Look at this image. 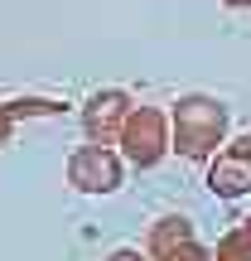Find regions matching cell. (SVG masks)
Segmentation results:
<instances>
[{
	"label": "cell",
	"instance_id": "cell-1",
	"mask_svg": "<svg viewBox=\"0 0 251 261\" xmlns=\"http://www.w3.org/2000/svg\"><path fill=\"white\" fill-rule=\"evenodd\" d=\"M222 107L208 102V97H188V102H179L174 112V130H179V145H184V155H203V150L217 145V136H222Z\"/></svg>",
	"mask_w": 251,
	"mask_h": 261
},
{
	"label": "cell",
	"instance_id": "cell-2",
	"mask_svg": "<svg viewBox=\"0 0 251 261\" xmlns=\"http://www.w3.org/2000/svg\"><path fill=\"white\" fill-rule=\"evenodd\" d=\"M121 140H126V155L135 160V165H155V160L164 155V116L150 112V107L130 112L126 126H121Z\"/></svg>",
	"mask_w": 251,
	"mask_h": 261
},
{
	"label": "cell",
	"instance_id": "cell-3",
	"mask_svg": "<svg viewBox=\"0 0 251 261\" xmlns=\"http://www.w3.org/2000/svg\"><path fill=\"white\" fill-rule=\"evenodd\" d=\"M68 174H73L77 189H87V194H97V189H116L121 184V165H116V155H106L102 145H87L73 155V165H68Z\"/></svg>",
	"mask_w": 251,
	"mask_h": 261
},
{
	"label": "cell",
	"instance_id": "cell-4",
	"mask_svg": "<svg viewBox=\"0 0 251 261\" xmlns=\"http://www.w3.org/2000/svg\"><path fill=\"white\" fill-rule=\"evenodd\" d=\"M126 97L121 92H102V97H92L87 102V130L92 136H111L116 126H126Z\"/></svg>",
	"mask_w": 251,
	"mask_h": 261
},
{
	"label": "cell",
	"instance_id": "cell-5",
	"mask_svg": "<svg viewBox=\"0 0 251 261\" xmlns=\"http://www.w3.org/2000/svg\"><path fill=\"white\" fill-rule=\"evenodd\" d=\"M213 189H222V194H242V189H251V155H246V150H237V155H227V160L213 165Z\"/></svg>",
	"mask_w": 251,
	"mask_h": 261
},
{
	"label": "cell",
	"instance_id": "cell-6",
	"mask_svg": "<svg viewBox=\"0 0 251 261\" xmlns=\"http://www.w3.org/2000/svg\"><path fill=\"white\" fill-rule=\"evenodd\" d=\"M10 116H15V112H10V107H0V140L10 136Z\"/></svg>",
	"mask_w": 251,
	"mask_h": 261
},
{
	"label": "cell",
	"instance_id": "cell-7",
	"mask_svg": "<svg viewBox=\"0 0 251 261\" xmlns=\"http://www.w3.org/2000/svg\"><path fill=\"white\" fill-rule=\"evenodd\" d=\"M227 5H251V0H227Z\"/></svg>",
	"mask_w": 251,
	"mask_h": 261
}]
</instances>
